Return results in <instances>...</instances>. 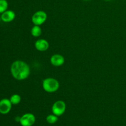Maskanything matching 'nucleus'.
Segmentation results:
<instances>
[{
    "label": "nucleus",
    "instance_id": "1",
    "mask_svg": "<svg viewBox=\"0 0 126 126\" xmlns=\"http://www.w3.org/2000/svg\"><path fill=\"white\" fill-rule=\"evenodd\" d=\"M11 73L14 78L22 81L28 78L30 74V68L25 62L16 60L11 65Z\"/></svg>",
    "mask_w": 126,
    "mask_h": 126
},
{
    "label": "nucleus",
    "instance_id": "2",
    "mask_svg": "<svg viewBox=\"0 0 126 126\" xmlns=\"http://www.w3.org/2000/svg\"><path fill=\"white\" fill-rule=\"evenodd\" d=\"M60 87L59 82L55 78H47L43 81V89L48 93H54L58 91Z\"/></svg>",
    "mask_w": 126,
    "mask_h": 126
},
{
    "label": "nucleus",
    "instance_id": "3",
    "mask_svg": "<svg viewBox=\"0 0 126 126\" xmlns=\"http://www.w3.org/2000/svg\"><path fill=\"white\" fill-rule=\"evenodd\" d=\"M47 18V15L46 12L43 11H39L32 16V21L34 25L40 26L46 21Z\"/></svg>",
    "mask_w": 126,
    "mask_h": 126
},
{
    "label": "nucleus",
    "instance_id": "4",
    "mask_svg": "<svg viewBox=\"0 0 126 126\" xmlns=\"http://www.w3.org/2000/svg\"><path fill=\"white\" fill-rule=\"evenodd\" d=\"M66 110V104L62 100H57L53 104L52 107V113L57 116H60L64 114Z\"/></svg>",
    "mask_w": 126,
    "mask_h": 126
},
{
    "label": "nucleus",
    "instance_id": "5",
    "mask_svg": "<svg viewBox=\"0 0 126 126\" xmlns=\"http://www.w3.org/2000/svg\"><path fill=\"white\" fill-rule=\"evenodd\" d=\"M36 121V118L32 113H25L20 117V123L22 126H32L34 125Z\"/></svg>",
    "mask_w": 126,
    "mask_h": 126
},
{
    "label": "nucleus",
    "instance_id": "6",
    "mask_svg": "<svg viewBox=\"0 0 126 126\" xmlns=\"http://www.w3.org/2000/svg\"><path fill=\"white\" fill-rule=\"evenodd\" d=\"M12 103L9 99L3 98L0 100V113L6 114L10 112L12 108Z\"/></svg>",
    "mask_w": 126,
    "mask_h": 126
},
{
    "label": "nucleus",
    "instance_id": "7",
    "mask_svg": "<svg viewBox=\"0 0 126 126\" xmlns=\"http://www.w3.org/2000/svg\"><path fill=\"white\" fill-rule=\"evenodd\" d=\"M35 48L40 52H44L47 50L49 47V42L44 39H39L34 43Z\"/></svg>",
    "mask_w": 126,
    "mask_h": 126
},
{
    "label": "nucleus",
    "instance_id": "8",
    "mask_svg": "<svg viewBox=\"0 0 126 126\" xmlns=\"http://www.w3.org/2000/svg\"><path fill=\"white\" fill-rule=\"evenodd\" d=\"M50 63L54 66H60L65 63V58L60 54H54L50 57Z\"/></svg>",
    "mask_w": 126,
    "mask_h": 126
},
{
    "label": "nucleus",
    "instance_id": "9",
    "mask_svg": "<svg viewBox=\"0 0 126 126\" xmlns=\"http://www.w3.org/2000/svg\"><path fill=\"white\" fill-rule=\"evenodd\" d=\"M15 18H16V14L11 10H7L1 15V20L6 23L12 22L15 19Z\"/></svg>",
    "mask_w": 126,
    "mask_h": 126
},
{
    "label": "nucleus",
    "instance_id": "10",
    "mask_svg": "<svg viewBox=\"0 0 126 126\" xmlns=\"http://www.w3.org/2000/svg\"><path fill=\"white\" fill-rule=\"evenodd\" d=\"M42 33V30L40 26L38 25H34L32 27V30H31V34L33 36L39 37L41 35Z\"/></svg>",
    "mask_w": 126,
    "mask_h": 126
},
{
    "label": "nucleus",
    "instance_id": "11",
    "mask_svg": "<svg viewBox=\"0 0 126 126\" xmlns=\"http://www.w3.org/2000/svg\"><path fill=\"white\" fill-rule=\"evenodd\" d=\"M57 116L55 115V114H49L46 117V121L49 124H54L56 123L59 120Z\"/></svg>",
    "mask_w": 126,
    "mask_h": 126
},
{
    "label": "nucleus",
    "instance_id": "12",
    "mask_svg": "<svg viewBox=\"0 0 126 126\" xmlns=\"http://www.w3.org/2000/svg\"><path fill=\"white\" fill-rule=\"evenodd\" d=\"M10 101L12 105L19 104L21 101V97L18 94H14L10 98Z\"/></svg>",
    "mask_w": 126,
    "mask_h": 126
},
{
    "label": "nucleus",
    "instance_id": "13",
    "mask_svg": "<svg viewBox=\"0 0 126 126\" xmlns=\"http://www.w3.org/2000/svg\"><path fill=\"white\" fill-rule=\"evenodd\" d=\"M8 8V2L7 0H0V14L7 11Z\"/></svg>",
    "mask_w": 126,
    "mask_h": 126
},
{
    "label": "nucleus",
    "instance_id": "14",
    "mask_svg": "<svg viewBox=\"0 0 126 126\" xmlns=\"http://www.w3.org/2000/svg\"><path fill=\"white\" fill-rule=\"evenodd\" d=\"M20 117H18V116H17V117H16V121L17 122H19L20 123Z\"/></svg>",
    "mask_w": 126,
    "mask_h": 126
},
{
    "label": "nucleus",
    "instance_id": "15",
    "mask_svg": "<svg viewBox=\"0 0 126 126\" xmlns=\"http://www.w3.org/2000/svg\"><path fill=\"white\" fill-rule=\"evenodd\" d=\"M105 1H111V0H105Z\"/></svg>",
    "mask_w": 126,
    "mask_h": 126
},
{
    "label": "nucleus",
    "instance_id": "16",
    "mask_svg": "<svg viewBox=\"0 0 126 126\" xmlns=\"http://www.w3.org/2000/svg\"><path fill=\"white\" fill-rule=\"evenodd\" d=\"M1 16H0V21H1Z\"/></svg>",
    "mask_w": 126,
    "mask_h": 126
},
{
    "label": "nucleus",
    "instance_id": "17",
    "mask_svg": "<svg viewBox=\"0 0 126 126\" xmlns=\"http://www.w3.org/2000/svg\"><path fill=\"white\" fill-rule=\"evenodd\" d=\"M84 1H88V0H84Z\"/></svg>",
    "mask_w": 126,
    "mask_h": 126
}]
</instances>
